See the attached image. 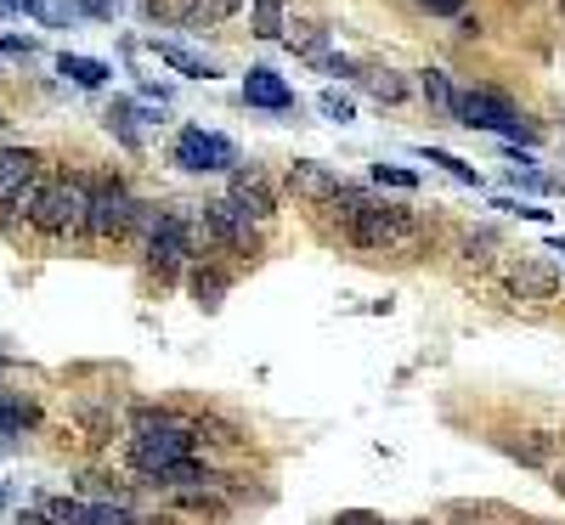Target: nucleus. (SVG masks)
<instances>
[{
    "instance_id": "1",
    "label": "nucleus",
    "mask_w": 565,
    "mask_h": 525,
    "mask_svg": "<svg viewBox=\"0 0 565 525\" xmlns=\"http://www.w3.org/2000/svg\"><path fill=\"white\" fill-rule=\"evenodd\" d=\"M193 447H199V429L186 418H175V413H153L148 407V413H136V424H130V463L148 474V481H159L164 469L186 463Z\"/></svg>"
},
{
    "instance_id": "2",
    "label": "nucleus",
    "mask_w": 565,
    "mask_h": 525,
    "mask_svg": "<svg viewBox=\"0 0 565 525\" xmlns=\"http://www.w3.org/2000/svg\"><path fill=\"white\" fill-rule=\"evenodd\" d=\"M452 125H463V130H492V136H521V141H543L537 125H521V108H514L503 90H458V97H452Z\"/></svg>"
},
{
    "instance_id": "3",
    "label": "nucleus",
    "mask_w": 565,
    "mask_h": 525,
    "mask_svg": "<svg viewBox=\"0 0 565 525\" xmlns=\"http://www.w3.org/2000/svg\"><path fill=\"white\" fill-rule=\"evenodd\" d=\"M34 232L45 237H63V232H85V181H40V193L29 204Z\"/></svg>"
},
{
    "instance_id": "4",
    "label": "nucleus",
    "mask_w": 565,
    "mask_h": 525,
    "mask_svg": "<svg viewBox=\"0 0 565 525\" xmlns=\"http://www.w3.org/2000/svg\"><path fill=\"white\" fill-rule=\"evenodd\" d=\"M170 164L186 170V175H226V170H238V141H226L215 130H181L175 136V148H170Z\"/></svg>"
},
{
    "instance_id": "5",
    "label": "nucleus",
    "mask_w": 565,
    "mask_h": 525,
    "mask_svg": "<svg viewBox=\"0 0 565 525\" xmlns=\"http://www.w3.org/2000/svg\"><path fill=\"white\" fill-rule=\"evenodd\" d=\"M136 221V199L125 193V181L103 175L85 181V237H125Z\"/></svg>"
},
{
    "instance_id": "6",
    "label": "nucleus",
    "mask_w": 565,
    "mask_h": 525,
    "mask_svg": "<svg viewBox=\"0 0 565 525\" xmlns=\"http://www.w3.org/2000/svg\"><path fill=\"white\" fill-rule=\"evenodd\" d=\"M418 237V221L413 210H396V204H367L362 215H351V244L356 249H407Z\"/></svg>"
},
{
    "instance_id": "7",
    "label": "nucleus",
    "mask_w": 565,
    "mask_h": 525,
    "mask_svg": "<svg viewBox=\"0 0 565 525\" xmlns=\"http://www.w3.org/2000/svg\"><path fill=\"white\" fill-rule=\"evenodd\" d=\"M204 232H210V244H221V249H232V255H249V249H255V221L232 204V199L204 204Z\"/></svg>"
},
{
    "instance_id": "8",
    "label": "nucleus",
    "mask_w": 565,
    "mask_h": 525,
    "mask_svg": "<svg viewBox=\"0 0 565 525\" xmlns=\"http://www.w3.org/2000/svg\"><path fill=\"white\" fill-rule=\"evenodd\" d=\"M509 294L526 300V306L554 300V294H559V266H554L548 255H526L521 266H514V277H509Z\"/></svg>"
},
{
    "instance_id": "9",
    "label": "nucleus",
    "mask_w": 565,
    "mask_h": 525,
    "mask_svg": "<svg viewBox=\"0 0 565 525\" xmlns=\"http://www.w3.org/2000/svg\"><path fill=\"white\" fill-rule=\"evenodd\" d=\"M226 175H232V193H226V199L238 204V210H244L249 221H271V215H277L271 181H266V175H260L255 164H238V170H226Z\"/></svg>"
},
{
    "instance_id": "10",
    "label": "nucleus",
    "mask_w": 565,
    "mask_h": 525,
    "mask_svg": "<svg viewBox=\"0 0 565 525\" xmlns=\"http://www.w3.org/2000/svg\"><path fill=\"white\" fill-rule=\"evenodd\" d=\"M289 193H295L300 204H334L340 175L328 170V164H317V159H295V164H289Z\"/></svg>"
},
{
    "instance_id": "11",
    "label": "nucleus",
    "mask_w": 565,
    "mask_h": 525,
    "mask_svg": "<svg viewBox=\"0 0 565 525\" xmlns=\"http://www.w3.org/2000/svg\"><path fill=\"white\" fill-rule=\"evenodd\" d=\"M244 103L249 108H266V114H289L295 108V85L271 74V68H249L244 74Z\"/></svg>"
},
{
    "instance_id": "12",
    "label": "nucleus",
    "mask_w": 565,
    "mask_h": 525,
    "mask_svg": "<svg viewBox=\"0 0 565 525\" xmlns=\"http://www.w3.org/2000/svg\"><path fill=\"white\" fill-rule=\"evenodd\" d=\"M34 175H40V153H29V148H7V153H0V204L12 210V199L23 193Z\"/></svg>"
},
{
    "instance_id": "13",
    "label": "nucleus",
    "mask_w": 565,
    "mask_h": 525,
    "mask_svg": "<svg viewBox=\"0 0 565 525\" xmlns=\"http://www.w3.org/2000/svg\"><path fill=\"white\" fill-rule=\"evenodd\" d=\"M244 0H175V12L186 29H210V23H226V18H238Z\"/></svg>"
},
{
    "instance_id": "14",
    "label": "nucleus",
    "mask_w": 565,
    "mask_h": 525,
    "mask_svg": "<svg viewBox=\"0 0 565 525\" xmlns=\"http://www.w3.org/2000/svg\"><path fill=\"white\" fill-rule=\"evenodd\" d=\"M153 52H159V63H170L186 79H215V63L199 57V52H186V45H175V40H153Z\"/></svg>"
},
{
    "instance_id": "15",
    "label": "nucleus",
    "mask_w": 565,
    "mask_h": 525,
    "mask_svg": "<svg viewBox=\"0 0 565 525\" xmlns=\"http://www.w3.org/2000/svg\"><path fill=\"white\" fill-rule=\"evenodd\" d=\"M186 289H193V300H199L204 311H215V306H221V294H226V271H215V266L193 260V271H186Z\"/></svg>"
},
{
    "instance_id": "16",
    "label": "nucleus",
    "mask_w": 565,
    "mask_h": 525,
    "mask_svg": "<svg viewBox=\"0 0 565 525\" xmlns=\"http://www.w3.org/2000/svg\"><path fill=\"white\" fill-rule=\"evenodd\" d=\"M57 74H68L74 85H85V90H97V85H108V63H97V57H74V52H63L57 57Z\"/></svg>"
},
{
    "instance_id": "17",
    "label": "nucleus",
    "mask_w": 565,
    "mask_h": 525,
    "mask_svg": "<svg viewBox=\"0 0 565 525\" xmlns=\"http://www.w3.org/2000/svg\"><path fill=\"white\" fill-rule=\"evenodd\" d=\"M418 90H424V103H430L441 119H452V79H447V68H424V79H418Z\"/></svg>"
},
{
    "instance_id": "18",
    "label": "nucleus",
    "mask_w": 565,
    "mask_h": 525,
    "mask_svg": "<svg viewBox=\"0 0 565 525\" xmlns=\"http://www.w3.org/2000/svg\"><path fill=\"white\" fill-rule=\"evenodd\" d=\"M509 181H514V186H526V193H559V181H554V175H543L532 153H514V164H509Z\"/></svg>"
},
{
    "instance_id": "19",
    "label": "nucleus",
    "mask_w": 565,
    "mask_h": 525,
    "mask_svg": "<svg viewBox=\"0 0 565 525\" xmlns=\"http://www.w3.org/2000/svg\"><path fill=\"white\" fill-rule=\"evenodd\" d=\"M18 12H29L45 29H68L74 23V0H18Z\"/></svg>"
},
{
    "instance_id": "20",
    "label": "nucleus",
    "mask_w": 565,
    "mask_h": 525,
    "mask_svg": "<svg viewBox=\"0 0 565 525\" xmlns=\"http://www.w3.org/2000/svg\"><path fill=\"white\" fill-rule=\"evenodd\" d=\"M40 519L45 525H85V503H74V497H40Z\"/></svg>"
},
{
    "instance_id": "21",
    "label": "nucleus",
    "mask_w": 565,
    "mask_h": 525,
    "mask_svg": "<svg viewBox=\"0 0 565 525\" xmlns=\"http://www.w3.org/2000/svg\"><path fill=\"white\" fill-rule=\"evenodd\" d=\"M255 34L282 40V0H255Z\"/></svg>"
},
{
    "instance_id": "22",
    "label": "nucleus",
    "mask_w": 565,
    "mask_h": 525,
    "mask_svg": "<svg viewBox=\"0 0 565 525\" xmlns=\"http://www.w3.org/2000/svg\"><path fill=\"white\" fill-rule=\"evenodd\" d=\"M282 29H289L282 40H289L295 52H306V57H317V52H322V40H328V34H322L317 23H282Z\"/></svg>"
},
{
    "instance_id": "23",
    "label": "nucleus",
    "mask_w": 565,
    "mask_h": 525,
    "mask_svg": "<svg viewBox=\"0 0 565 525\" xmlns=\"http://www.w3.org/2000/svg\"><path fill=\"white\" fill-rule=\"evenodd\" d=\"M85 525H136L125 503H85Z\"/></svg>"
},
{
    "instance_id": "24",
    "label": "nucleus",
    "mask_w": 565,
    "mask_h": 525,
    "mask_svg": "<svg viewBox=\"0 0 565 525\" xmlns=\"http://www.w3.org/2000/svg\"><path fill=\"white\" fill-rule=\"evenodd\" d=\"M424 159H430V164H441L447 175H458L463 186H481V175H476V164H463V159H452V153H441V148H424Z\"/></svg>"
},
{
    "instance_id": "25",
    "label": "nucleus",
    "mask_w": 565,
    "mask_h": 525,
    "mask_svg": "<svg viewBox=\"0 0 565 525\" xmlns=\"http://www.w3.org/2000/svg\"><path fill=\"white\" fill-rule=\"evenodd\" d=\"M367 90L380 103H402L407 97V85H402V74H391V68H380V74H367Z\"/></svg>"
},
{
    "instance_id": "26",
    "label": "nucleus",
    "mask_w": 565,
    "mask_h": 525,
    "mask_svg": "<svg viewBox=\"0 0 565 525\" xmlns=\"http://www.w3.org/2000/svg\"><path fill=\"white\" fill-rule=\"evenodd\" d=\"M317 108H322L328 119H334V125H351V119H356V103H351V97H340V90H322Z\"/></svg>"
},
{
    "instance_id": "27",
    "label": "nucleus",
    "mask_w": 565,
    "mask_h": 525,
    "mask_svg": "<svg viewBox=\"0 0 565 525\" xmlns=\"http://www.w3.org/2000/svg\"><path fill=\"white\" fill-rule=\"evenodd\" d=\"M373 181L402 186V193H413V186H418V175H413V170H402V164H373Z\"/></svg>"
},
{
    "instance_id": "28",
    "label": "nucleus",
    "mask_w": 565,
    "mask_h": 525,
    "mask_svg": "<svg viewBox=\"0 0 565 525\" xmlns=\"http://www.w3.org/2000/svg\"><path fill=\"white\" fill-rule=\"evenodd\" d=\"M509 452L521 458V463H543V458L554 452V441H548V436H537V441H509Z\"/></svg>"
},
{
    "instance_id": "29",
    "label": "nucleus",
    "mask_w": 565,
    "mask_h": 525,
    "mask_svg": "<svg viewBox=\"0 0 565 525\" xmlns=\"http://www.w3.org/2000/svg\"><path fill=\"white\" fill-rule=\"evenodd\" d=\"M119 7H125V0H74V12L97 18V23H114V18H119Z\"/></svg>"
},
{
    "instance_id": "30",
    "label": "nucleus",
    "mask_w": 565,
    "mask_h": 525,
    "mask_svg": "<svg viewBox=\"0 0 565 525\" xmlns=\"http://www.w3.org/2000/svg\"><path fill=\"white\" fill-rule=\"evenodd\" d=\"M311 63H317L322 74H340V79H345V74H356V63H351V57H334V52H317Z\"/></svg>"
},
{
    "instance_id": "31",
    "label": "nucleus",
    "mask_w": 565,
    "mask_h": 525,
    "mask_svg": "<svg viewBox=\"0 0 565 525\" xmlns=\"http://www.w3.org/2000/svg\"><path fill=\"white\" fill-rule=\"evenodd\" d=\"M418 7L430 12V18H458V12L469 7V0H418Z\"/></svg>"
},
{
    "instance_id": "32",
    "label": "nucleus",
    "mask_w": 565,
    "mask_h": 525,
    "mask_svg": "<svg viewBox=\"0 0 565 525\" xmlns=\"http://www.w3.org/2000/svg\"><path fill=\"white\" fill-rule=\"evenodd\" d=\"M492 210H509V215H526V221H548V210H537V204H514V199H498Z\"/></svg>"
},
{
    "instance_id": "33",
    "label": "nucleus",
    "mask_w": 565,
    "mask_h": 525,
    "mask_svg": "<svg viewBox=\"0 0 565 525\" xmlns=\"http://www.w3.org/2000/svg\"><path fill=\"white\" fill-rule=\"evenodd\" d=\"M0 18H18V0H0Z\"/></svg>"
},
{
    "instance_id": "34",
    "label": "nucleus",
    "mask_w": 565,
    "mask_h": 525,
    "mask_svg": "<svg viewBox=\"0 0 565 525\" xmlns=\"http://www.w3.org/2000/svg\"><path fill=\"white\" fill-rule=\"evenodd\" d=\"M554 492H559V497H565V474H559V481H554Z\"/></svg>"
},
{
    "instance_id": "35",
    "label": "nucleus",
    "mask_w": 565,
    "mask_h": 525,
    "mask_svg": "<svg viewBox=\"0 0 565 525\" xmlns=\"http://www.w3.org/2000/svg\"><path fill=\"white\" fill-rule=\"evenodd\" d=\"M554 255H565V244H554Z\"/></svg>"
}]
</instances>
